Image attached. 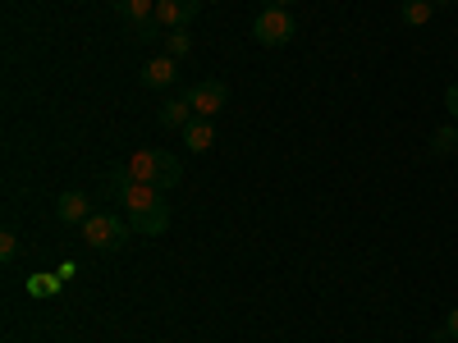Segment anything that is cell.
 Here are the masks:
<instances>
[{
	"mask_svg": "<svg viewBox=\"0 0 458 343\" xmlns=\"http://www.w3.org/2000/svg\"><path fill=\"white\" fill-rule=\"evenodd\" d=\"M129 234H133V224L120 220V215H106V211H97V215L83 224V238H88V247H97V252H120V247L129 243Z\"/></svg>",
	"mask_w": 458,
	"mask_h": 343,
	"instance_id": "obj_1",
	"label": "cell"
},
{
	"mask_svg": "<svg viewBox=\"0 0 458 343\" xmlns=\"http://www.w3.org/2000/svg\"><path fill=\"white\" fill-rule=\"evenodd\" d=\"M293 32H298V23H293V14L280 10V5H266V10L252 19V37H257L261 46H289Z\"/></svg>",
	"mask_w": 458,
	"mask_h": 343,
	"instance_id": "obj_2",
	"label": "cell"
},
{
	"mask_svg": "<svg viewBox=\"0 0 458 343\" xmlns=\"http://www.w3.org/2000/svg\"><path fill=\"white\" fill-rule=\"evenodd\" d=\"M183 96H188V105H193L198 120H216V114L225 110V101H229V88H225L220 79H207V83H198V88H188Z\"/></svg>",
	"mask_w": 458,
	"mask_h": 343,
	"instance_id": "obj_3",
	"label": "cell"
},
{
	"mask_svg": "<svg viewBox=\"0 0 458 343\" xmlns=\"http://www.w3.org/2000/svg\"><path fill=\"white\" fill-rule=\"evenodd\" d=\"M138 79H142V88H151V92H165V88H174V83H179V60H174V55H157V60H147V64L138 69Z\"/></svg>",
	"mask_w": 458,
	"mask_h": 343,
	"instance_id": "obj_4",
	"label": "cell"
},
{
	"mask_svg": "<svg viewBox=\"0 0 458 343\" xmlns=\"http://www.w3.org/2000/svg\"><path fill=\"white\" fill-rule=\"evenodd\" d=\"M129 170L138 183H157L161 188V174H165V146H142L129 156Z\"/></svg>",
	"mask_w": 458,
	"mask_h": 343,
	"instance_id": "obj_5",
	"label": "cell"
},
{
	"mask_svg": "<svg viewBox=\"0 0 458 343\" xmlns=\"http://www.w3.org/2000/svg\"><path fill=\"white\" fill-rule=\"evenodd\" d=\"M202 14V0H157V23L161 28H188V23H193Z\"/></svg>",
	"mask_w": 458,
	"mask_h": 343,
	"instance_id": "obj_6",
	"label": "cell"
},
{
	"mask_svg": "<svg viewBox=\"0 0 458 343\" xmlns=\"http://www.w3.org/2000/svg\"><path fill=\"white\" fill-rule=\"evenodd\" d=\"M55 215H60L64 224H88L97 211H92V197H88V193L69 188V193H60V202H55Z\"/></svg>",
	"mask_w": 458,
	"mask_h": 343,
	"instance_id": "obj_7",
	"label": "cell"
},
{
	"mask_svg": "<svg viewBox=\"0 0 458 343\" xmlns=\"http://www.w3.org/2000/svg\"><path fill=\"white\" fill-rule=\"evenodd\" d=\"M129 224L138 229V234H147V238H161L165 229H170V206L157 202V206H147V211H129Z\"/></svg>",
	"mask_w": 458,
	"mask_h": 343,
	"instance_id": "obj_8",
	"label": "cell"
},
{
	"mask_svg": "<svg viewBox=\"0 0 458 343\" xmlns=\"http://www.w3.org/2000/svg\"><path fill=\"white\" fill-rule=\"evenodd\" d=\"M110 10L120 14V19L129 23V32H133V28H142V23L157 19V0H110Z\"/></svg>",
	"mask_w": 458,
	"mask_h": 343,
	"instance_id": "obj_9",
	"label": "cell"
},
{
	"mask_svg": "<svg viewBox=\"0 0 458 343\" xmlns=\"http://www.w3.org/2000/svg\"><path fill=\"white\" fill-rule=\"evenodd\" d=\"M157 202H165V193H161V188L157 183H138L133 179V188H129V193H124V211H147V206H157Z\"/></svg>",
	"mask_w": 458,
	"mask_h": 343,
	"instance_id": "obj_10",
	"label": "cell"
},
{
	"mask_svg": "<svg viewBox=\"0 0 458 343\" xmlns=\"http://www.w3.org/2000/svg\"><path fill=\"white\" fill-rule=\"evenodd\" d=\"M193 120H198V114H193V105H188V96H174V101L161 105V124H165V129H179V133H183Z\"/></svg>",
	"mask_w": 458,
	"mask_h": 343,
	"instance_id": "obj_11",
	"label": "cell"
},
{
	"mask_svg": "<svg viewBox=\"0 0 458 343\" xmlns=\"http://www.w3.org/2000/svg\"><path fill=\"white\" fill-rule=\"evenodd\" d=\"M101 188H106V197L124 202V193L133 188V170H129V165H110V170L101 174Z\"/></svg>",
	"mask_w": 458,
	"mask_h": 343,
	"instance_id": "obj_12",
	"label": "cell"
},
{
	"mask_svg": "<svg viewBox=\"0 0 458 343\" xmlns=\"http://www.w3.org/2000/svg\"><path fill=\"white\" fill-rule=\"evenodd\" d=\"M183 146L188 151H211L216 146V124L211 120H193V124L183 129Z\"/></svg>",
	"mask_w": 458,
	"mask_h": 343,
	"instance_id": "obj_13",
	"label": "cell"
},
{
	"mask_svg": "<svg viewBox=\"0 0 458 343\" xmlns=\"http://www.w3.org/2000/svg\"><path fill=\"white\" fill-rule=\"evenodd\" d=\"M431 14H436V0H403V10H399V19L408 28H427Z\"/></svg>",
	"mask_w": 458,
	"mask_h": 343,
	"instance_id": "obj_14",
	"label": "cell"
},
{
	"mask_svg": "<svg viewBox=\"0 0 458 343\" xmlns=\"http://www.w3.org/2000/svg\"><path fill=\"white\" fill-rule=\"evenodd\" d=\"M431 151H436V156H449V151H458V129H454V124H440V129L431 133Z\"/></svg>",
	"mask_w": 458,
	"mask_h": 343,
	"instance_id": "obj_15",
	"label": "cell"
},
{
	"mask_svg": "<svg viewBox=\"0 0 458 343\" xmlns=\"http://www.w3.org/2000/svg\"><path fill=\"white\" fill-rule=\"evenodd\" d=\"M188 51H193V37H188L183 28H174V32H165V55H174V60H183Z\"/></svg>",
	"mask_w": 458,
	"mask_h": 343,
	"instance_id": "obj_16",
	"label": "cell"
},
{
	"mask_svg": "<svg viewBox=\"0 0 458 343\" xmlns=\"http://www.w3.org/2000/svg\"><path fill=\"white\" fill-rule=\"evenodd\" d=\"M28 293L32 297H55L60 293V275H32L28 280Z\"/></svg>",
	"mask_w": 458,
	"mask_h": 343,
	"instance_id": "obj_17",
	"label": "cell"
},
{
	"mask_svg": "<svg viewBox=\"0 0 458 343\" xmlns=\"http://www.w3.org/2000/svg\"><path fill=\"white\" fill-rule=\"evenodd\" d=\"M449 339H458V307H454V312L445 316V325L431 334V343H449Z\"/></svg>",
	"mask_w": 458,
	"mask_h": 343,
	"instance_id": "obj_18",
	"label": "cell"
},
{
	"mask_svg": "<svg viewBox=\"0 0 458 343\" xmlns=\"http://www.w3.org/2000/svg\"><path fill=\"white\" fill-rule=\"evenodd\" d=\"M14 256H19V234L5 229V234H0V261H14Z\"/></svg>",
	"mask_w": 458,
	"mask_h": 343,
	"instance_id": "obj_19",
	"label": "cell"
},
{
	"mask_svg": "<svg viewBox=\"0 0 458 343\" xmlns=\"http://www.w3.org/2000/svg\"><path fill=\"white\" fill-rule=\"evenodd\" d=\"M133 37H138V42H157V37H161V23H157V19H151V23H142V28H133Z\"/></svg>",
	"mask_w": 458,
	"mask_h": 343,
	"instance_id": "obj_20",
	"label": "cell"
},
{
	"mask_svg": "<svg viewBox=\"0 0 458 343\" xmlns=\"http://www.w3.org/2000/svg\"><path fill=\"white\" fill-rule=\"evenodd\" d=\"M445 110L458 120V83H449V88H445Z\"/></svg>",
	"mask_w": 458,
	"mask_h": 343,
	"instance_id": "obj_21",
	"label": "cell"
},
{
	"mask_svg": "<svg viewBox=\"0 0 458 343\" xmlns=\"http://www.w3.org/2000/svg\"><path fill=\"white\" fill-rule=\"evenodd\" d=\"M271 5H280V10H289V5H293V0H271Z\"/></svg>",
	"mask_w": 458,
	"mask_h": 343,
	"instance_id": "obj_22",
	"label": "cell"
},
{
	"mask_svg": "<svg viewBox=\"0 0 458 343\" xmlns=\"http://www.w3.org/2000/svg\"><path fill=\"white\" fill-rule=\"evenodd\" d=\"M440 5H454V0H436V10H440Z\"/></svg>",
	"mask_w": 458,
	"mask_h": 343,
	"instance_id": "obj_23",
	"label": "cell"
}]
</instances>
